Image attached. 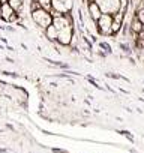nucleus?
Returning <instances> with one entry per match:
<instances>
[{"mask_svg":"<svg viewBox=\"0 0 144 153\" xmlns=\"http://www.w3.org/2000/svg\"><path fill=\"white\" fill-rule=\"evenodd\" d=\"M51 8L53 11H57L60 14H71L74 8V0H51Z\"/></svg>","mask_w":144,"mask_h":153,"instance_id":"nucleus-5","label":"nucleus"},{"mask_svg":"<svg viewBox=\"0 0 144 153\" xmlns=\"http://www.w3.org/2000/svg\"><path fill=\"white\" fill-rule=\"evenodd\" d=\"M135 18H137L138 21H141V23L144 24V8H141V9L135 11Z\"/></svg>","mask_w":144,"mask_h":153,"instance_id":"nucleus-12","label":"nucleus"},{"mask_svg":"<svg viewBox=\"0 0 144 153\" xmlns=\"http://www.w3.org/2000/svg\"><path fill=\"white\" fill-rule=\"evenodd\" d=\"M74 35H75L74 33V26H68L65 29H60L56 44H59V45H71Z\"/></svg>","mask_w":144,"mask_h":153,"instance_id":"nucleus-6","label":"nucleus"},{"mask_svg":"<svg viewBox=\"0 0 144 153\" xmlns=\"http://www.w3.org/2000/svg\"><path fill=\"white\" fill-rule=\"evenodd\" d=\"M0 2H2V3H5V2H8V0H0Z\"/></svg>","mask_w":144,"mask_h":153,"instance_id":"nucleus-13","label":"nucleus"},{"mask_svg":"<svg viewBox=\"0 0 144 153\" xmlns=\"http://www.w3.org/2000/svg\"><path fill=\"white\" fill-rule=\"evenodd\" d=\"M8 3L14 8V11L15 12H21L23 11V8H24V0H8Z\"/></svg>","mask_w":144,"mask_h":153,"instance_id":"nucleus-10","label":"nucleus"},{"mask_svg":"<svg viewBox=\"0 0 144 153\" xmlns=\"http://www.w3.org/2000/svg\"><path fill=\"white\" fill-rule=\"evenodd\" d=\"M39 5H41V8L42 9H45V11H51L53 8H51V0H39Z\"/></svg>","mask_w":144,"mask_h":153,"instance_id":"nucleus-11","label":"nucleus"},{"mask_svg":"<svg viewBox=\"0 0 144 153\" xmlns=\"http://www.w3.org/2000/svg\"><path fill=\"white\" fill-rule=\"evenodd\" d=\"M44 36H45L50 42L56 44V42H57V36H59V30L54 27V24H51V26H48V27L44 30Z\"/></svg>","mask_w":144,"mask_h":153,"instance_id":"nucleus-8","label":"nucleus"},{"mask_svg":"<svg viewBox=\"0 0 144 153\" xmlns=\"http://www.w3.org/2000/svg\"><path fill=\"white\" fill-rule=\"evenodd\" d=\"M87 15L95 21H98L102 17V11H101V8L96 2L95 3H87Z\"/></svg>","mask_w":144,"mask_h":153,"instance_id":"nucleus-7","label":"nucleus"},{"mask_svg":"<svg viewBox=\"0 0 144 153\" xmlns=\"http://www.w3.org/2000/svg\"><path fill=\"white\" fill-rule=\"evenodd\" d=\"M0 20H3L5 23H11L12 24V23H20L21 17H20L18 12L14 11V8L8 2H5V3L0 5Z\"/></svg>","mask_w":144,"mask_h":153,"instance_id":"nucleus-2","label":"nucleus"},{"mask_svg":"<svg viewBox=\"0 0 144 153\" xmlns=\"http://www.w3.org/2000/svg\"><path fill=\"white\" fill-rule=\"evenodd\" d=\"M96 24H98L99 35H102V36H113V32H111V26H113V15L102 14V17L96 21Z\"/></svg>","mask_w":144,"mask_h":153,"instance_id":"nucleus-3","label":"nucleus"},{"mask_svg":"<svg viewBox=\"0 0 144 153\" xmlns=\"http://www.w3.org/2000/svg\"><path fill=\"white\" fill-rule=\"evenodd\" d=\"M128 29L132 32V33H135V35H138L141 30H144V24L141 23V21H138L135 17L129 21V26H128Z\"/></svg>","mask_w":144,"mask_h":153,"instance_id":"nucleus-9","label":"nucleus"},{"mask_svg":"<svg viewBox=\"0 0 144 153\" xmlns=\"http://www.w3.org/2000/svg\"><path fill=\"white\" fill-rule=\"evenodd\" d=\"M0 5H2V2H0Z\"/></svg>","mask_w":144,"mask_h":153,"instance_id":"nucleus-14","label":"nucleus"},{"mask_svg":"<svg viewBox=\"0 0 144 153\" xmlns=\"http://www.w3.org/2000/svg\"><path fill=\"white\" fill-rule=\"evenodd\" d=\"M96 3L99 5L102 14L114 15L120 11V2L119 0H96Z\"/></svg>","mask_w":144,"mask_h":153,"instance_id":"nucleus-4","label":"nucleus"},{"mask_svg":"<svg viewBox=\"0 0 144 153\" xmlns=\"http://www.w3.org/2000/svg\"><path fill=\"white\" fill-rule=\"evenodd\" d=\"M32 14V21L41 29V30H45L48 26H51L53 24V15H51V12H48V11H45V9H36V11H33V12H30Z\"/></svg>","mask_w":144,"mask_h":153,"instance_id":"nucleus-1","label":"nucleus"}]
</instances>
